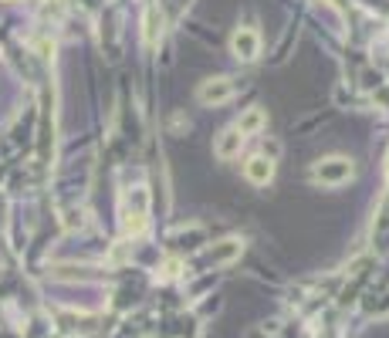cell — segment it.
I'll return each instance as SVG.
<instances>
[{
    "instance_id": "6da1fadb",
    "label": "cell",
    "mask_w": 389,
    "mask_h": 338,
    "mask_svg": "<svg viewBox=\"0 0 389 338\" xmlns=\"http://www.w3.org/2000/svg\"><path fill=\"white\" fill-rule=\"evenodd\" d=\"M356 176V166H352V159H345V156H325V159H318L315 166H311V180L322 186H342L349 183Z\"/></svg>"
},
{
    "instance_id": "7a4b0ae2",
    "label": "cell",
    "mask_w": 389,
    "mask_h": 338,
    "mask_svg": "<svg viewBox=\"0 0 389 338\" xmlns=\"http://www.w3.org/2000/svg\"><path fill=\"white\" fill-rule=\"evenodd\" d=\"M231 54L237 62H254L261 54V34L254 28H237L231 37Z\"/></svg>"
},
{
    "instance_id": "3957f363",
    "label": "cell",
    "mask_w": 389,
    "mask_h": 338,
    "mask_svg": "<svg viewBox=\"0 0 389 338\" xmlns=\"http://www.w3.org/2000/svg\"><path fill=\"white\" fill-rule=\"evenodd\" d=\"M197 98H200V105H223L233 98V81L231 78H207L197 88Z\"/></svg>"
},
{
    "instance_id": "277c9868",
    "label": "cell",
    "mask_w": 389,
    "mask_h": 338,
    "mask_svg": "<svg viewBox=\"0 0 389 338\" xmlns=\"http://www.w3.org/2000/svg\"><path fill=\"white\" fill-rule=\"evenodd\" d=\"M244 176H248L254 186H267L274 180V159H267V156H250L248 163H244Z\"/></svg>"
},
{
    "instance_id": "5b68a950",
    "label": "cell",
    "mask_w": 389,
    "mask_h": 338,
    "mask_svg": "<svg viewBox=\"0 0 389 338\" xmlns=\"http://www.w3.org/2000/svg\"><path fill=\"white\" fill-rule=\"evenodd\" d=\"M240 146H244V136L237 132V129H223L217 136V142H214V153L220 156V159H233V156H240Z\"/></svg>"
},
{
    "instance_id": "8992f818",
    "label": "cell",
    "mask_w": 389,
    "mask_h": 338,
    "mask_svg": "<svg viewBox=\"0 0 389 338\" xmlns=\"http://www.w3.org/2000/svg\"><path fill=\"white\" fill-rule=\"evenodd\" d=\"M233 129H237V132H240L244 139L254 136V132H261V129H265V112H261L257 105L248 108V112H244V115H240V119L233 122Z\"/></svg>"
},
{
    "instance_id": "52a82bcc",
    "label": "cell",
    "mask_w": 389,
    "mask_h": 338,
    "mask_svg": "<svg viewBox=\"0 0 389 338\" xmlns=\"http://www.w3.org/2000/svg\"><path fill=\"white\" fill-rule=\"evenodd\" d=\"M237 254H240V240H233V237L231 240H220V244H214L207 250V257L214 264H227V261H233Z\"/></svg>"
}]
</instances>
